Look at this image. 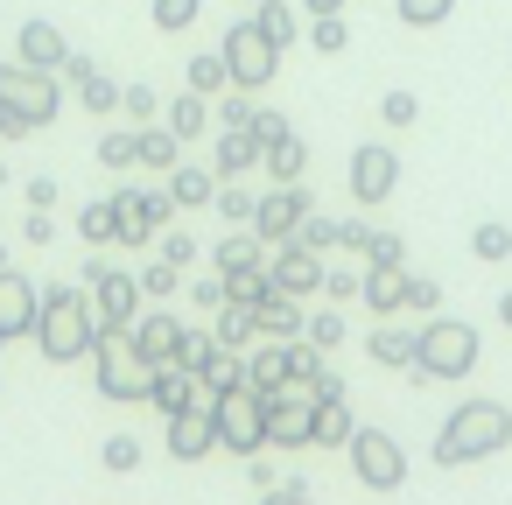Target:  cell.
<instances>
[{"label":"cell","mask_w":512,"mask_h":505,"mask_svg":"<svg viewBox=\"0 0 512 505\" xmlns=\"http://www.w3.org/2000/svg\"><path fill=\"white\" fill-rule=\"evenodd\" d=\"M365 253H372V267H407V239L400 232H365Z\"/></svg>","instance_id":"obj_42"},{"label":"cell","mask_w":512,"mask_h":505,"mask_svg":"<svg viewBox=\"0 0 512 505\" xmlns=\"http://www.w3.org/2000/svg\"><path fill=\"white\" fill-rule=\"evenodd\" d=\"M22 232H29V246H50V239H57V225H50V211H29V225H22Z\"/></svg>","instance_id":"obj_57"},{"label":"cell","mask_w":512,"mask_h":505,"mask_svg":"<svg viewBox=\"0 0 512 505\" xmlns=\"http://www.w3.org/2000/svg\"><path fill=\"white\" fill-rule=\"evenodd\" d=\"M302 386H309V393H316V400H351V393H344V379H337V372H330V365H316V372H309V379H302Z\"/></svg>","instance_id":"obj_49"},{"label":"cell","mask_w":512,"mask_h":505,"mask_svg":"<svg viewBox=\"0 0 512 505\" xmlns=\"http://www.w3.org/2000/svg\"><path fill=\"white\" fill-rule=\"evenodd\" d=\"M148 407H155V414H183V407H197V379H190L183 365H162L155 386H148Z\"/></svg>","instance_id":"obj_22"},{"label":"cell","mask_w":512,"mask_h":505,"mask_svg":"<svg viewBox=\"0 0 512 505\" xmlns=\"http://www.w3.org/2000/svg\"><path fill=\"white\" fill-rule=\"evenodd\" d=\"M246 386H253V393H281V386H295V379H288V351H281V337H274L260 358H246Z\"/></svg>","instance_id":"obj_26"},{"label":"cell","mask_w":512,"mask_h":505,"mask_svg":"<svg viewBox=\"0 0 512 505\" xmlns=\"http://www.w3.org/2000/svg\"><path fill=\"white\" fill-rule=\"evenodd\" d=\"M246 120H253V92L232 85V99H225V127H246Z\"/></svg>","instance_id":"obj_54"},{"label":"cell","mask_w":512,"mask_h":505,"mask_svg":"<svg viewBox=\"0 0 512 505\" xmlns=\"http://www.w3.org/2000/svg\"><path fill=\"white\" fill-rule=\"evenodd\" d=\"M29 204L50 211V204H57V176H36V183H29Z\"/></svg>","instance_id":"obj_58"},{"label":"cell","mask_w":512,"mask_h":505,"mask_svg":"<svg viewBox=\"0 0 512 505\" xmlns=\"http://www.w3.org/2000/svg\"><path fill=\"white\" fill-rule=\"evenodd\" d=\"M295 239H302V246H316V253H330V246H337V225H330V218H316V211H309V218H302V225H295Z\"/></svg>","instance_id":"obj_47"},{"label":"cell","mask_w":512,"mask_h":505,"mask_svg":"<svg viewBox=\"0 0 512 505\" xmlns=\"http://www.w3.org/2000/svg\"><path fill=\"white\" fill-rule=\"evenodd\" d=\"M267 281H274L281 295H323V253L302 246V239H281L274 260H267Z\"/></svg>","instance_id":"obj_12"},{"label":"cell","mask_w":512,"mask_h":505,"mask_svg":"<svg viewBox=\"0 0 512 505\" xmlns=\"http://www.w3.org/2000/svg\"><path fill=\"white\" fill-rule=\"evenodd\" d=\"M302 15H344V0H302Z\"/></svg>","instance_id":"obj_59"},{"label":"cell","mask_w":512,"mask_h":505,"mask_svg":"<svg viewBox=\"0 0 512 505\" xmlns=\"http://www.w3.org/2000/svg\"><path fill=\"white\" fill-rule=\"evenodd\" d=\"M309 43H316L323 57H337V50L351 43V22H344V15H309Z\"/></svg>","instance_id":"obj_37"},{"label":"cell","mask_w":512,"mask_h":505,"mask_svg":"<svg viewBox=\"0 0 512 505\" xmlns=\"http://www.w3.org/2000/svg\"><path fill=\"white\" fill-rule=\"evenodd\" d=\"M190 302H204V309H225V274H211V281H197V288H190Z\"/></svg>","instance_id":"obj_55"},{"label":"cell","mask_w":512,"mask_h":505,"mask_svg":"<svg viewBox=\"0 0 512 505\" xmlns=\"http://www.w3.org/2000/svg\"><path fill=\"white\" fill-rule=\"evenodd\" d=\"M211 260H218V274H239V267H260L267 260V239L246 225V232H232V239H218L211 246Z\"/></svg>","instance_id":"obj_24"},{"label":"cell","mask_w":512,"mask_h":505,"mask_svg":"<svg viewBox=\"0 0 512 505\" xmlns=\"http://www.w3.org/2000/svg\"><path fill=\"white\" fill-rule=\"evenodd\" d=\"M316 211V197L302 190V183H274L260 204H253V232L267 239V246H281V239H295V225Z\"/></svg>","instance_id":"obj_11"},{"label":"cell","mask_w":512,"mask_h":505,"mask_svg":"<svg viewBox=\"0 0 512 505\" xmlns=\"http://www.w3.org/2000/svg\"><path fill=\"white\" fill-rule=\"evenodd\" d=\"M477 372V330L463 316H428L414 330V379H470Z\"/></svg>","instance_id":"obj_4"},{"label":"cell","mask_w":512,"mask_h":505,"mask_svg":"<svg viewBox=\"0 0 512 505\" xmlns=\"http://www.w3.org/2000/svg\"><path fill=\"white\" fill-rule=\"evenodd\" d=\"M141 302H148V295H141L134 274H113V267H106V274L92 281V316H99V330H134Z\"/></svg>","instance_id":"obj_13"},{"label":"cell","mask_w":512,"mask_h":505,"mask_svg":"<svg viewBox=\"0 0 512 505\" xmlns=\"http://www.w3.org/2000/svg\"><path fill=\"white\" fill-rule=\"evenodd\" d=\"M134 344H141V358H155V365H169L176 351H183V323L169 316V309H155V316H134V330H127Z\"/></svg>","instance_id":"obj_17"},{"label":"cell","mask_w":512,"mask_h":505,"mask_svg":"<svg viewBox=\"0 0 512 505\" xmlns=\"http://www.w3.org/2000/svg\"><path fill=\"white\" fill-rule=\"evenodd\" d=\"M260 134L253 127H225L218 134V176H246V169H260Z\"/></svg>","instance_id":"obj_21"},{"label":"cell","mask_w":512,"mask_h":505,"mask_svg":"<svg viewBox=\"0 0 512 505\" xmlns=\"http://www.w3.org/2000/svg\"><path fill=\"white\" fill-rule=\"evenodd\" d=\"M155 253H162V260H176V267H190V260H197V239H190V232H169Z\"/></svg>","instance_id":"obj_51"},{"label":"cell","mask_w":512,"mask_h":505,"mask_svg":"<svg viewBox=\"0 0 512 505\" xmlns=\"http://www.w3.org/2000/svg\"><path fill=\"white\" fill-rule=\"evenodd\" d=\"M393 190H400V155H393L386 141H365V148L351 155V197H358L365 211H379Z\"/></svg>","instance_id":"obj_10"},{"label":"cell","mask_w":512,"mask_h":505,"mask_svg":"<svg viewBox=\"0 0 512 505\" xmlns=\"http://www.w3.org/2000/svg\"><path fill=\"white\" fill-rule=\"evenodd\" d=\"M267 295H274L267 260H260V267H239V274H225V302H246V309H253V302H267Z\"/></svg>","instance_id":"obj_31"},{"label":"cell","mask_w":512,"mask_h":505,"mask_svg":"<svg viewBox=\"0 0 512 505\" xmlns=\"http://www.w3.org/2000/svg\"><path fill=\"white\" fill-rule=\"evenodd\" d=\"M218 57H225V71H232L239 92H260V85L281 78V57H288V50H281V43L260 29V15H253V22H232V29H225V50H218Z\"/></svg>","instance_id":"obj_7"},{"label":"cell","mask_w":512,"mask_h":505,"mask_svg":"<svg viewBox=\"0 0 512 505\" xmlns=\"http://www.w3.org/2000/svg\"><path fill=\"white\" fill-rule=\"evenodd\" d=\"M323 295L351 302V295H358V274H344V267H323Z\"/></svg>","instance_id":"obj_52"},{"label":"cell","mask_w":512,"mask_h":505,"mask_svg":"<svg viewBox=\"0 0 512 505\" xmlns=\"http://www.w3.org/2000/svg\"><path fill=\"white\" fill-rule=\"evenodd\" d=\"M204 127H211V99L183 85V92L169 99V134H176V141H190V134H204Z\"/></svg>","instance_id":"obj_25"},{"label":"cell","mask_w":512,"mask_h":505,"mask_svg":"<svg viewBox=\"0 0 512 505\" xmlns=\"http://www.w3.org/2000/svg\"><path fill=\"white\" fill-rule=\"evenodd\" d=\"M0 274H8V260H0Z\"/></svg>","instance_id":"obj_61"},{"label":"cell","mask_w":512,"mask_h":505,"mask_svg":"<svg viewBox=\"0 0 512 505\" xmlns=\"http://www.w3.org/2000/svg\"><path fill=\"white\" fill-rule=\"evenodd\" d=\"M78 99H85V106H92V113H99V120H106V113H113V106H120V85H113V78H106V71H92V78H78Z\"/></svg>","instance_id":"obj_40"},{"label":"cell","mask_w":512,"mask_h":505,"mask_svg":"<svg viewBox=\"0 0 512 505\" xmlns=\"http://www.w3.org/2000/svg\"><path fill=\"white\" fill-rule=\"evenodd\" d=\"M141 162H148V169H176V162H183V141H176L169 127H141Z\"/></svg>","instance_id":"obj_33"},{"label":"cell","mask_w":512,"mask_h":505,"mask_svg":"<svg viewBox=\"0 0 512 505\" xmlns=\"http://www.w3.org/2000/svg\"><path fill=\"white\" fill-rule=\"evenodd\" d=\"M155 358H141V344L127 337V330H99V344H92V386L106 393V400H148V386H155Z\"/></svg>","instance_id":"obj_5"},{"label":"cell","mask_w":512,"mask_h":505,"mask_svg":"<svg viewBox=\"0 0 512 505\" xmlns=\"http://www.w3.org/2000/svg\"><path fill=\"white\" fill-rule=\"evenodd\" d=\"M253 15H260V29H267V36H274L281 50H288V43L302 36V22H295V8H288V0H260Z\"/></svg>","instance_id":"obj_34"},{"label":"cell","mask_w":512,"mask_h":505,"mask_svg":"<svg viewBox=\"0 0 512 505\" xmlns=\"http://www.w3.org/2000/svg\"><path fill=\"white\" fill-rule=\"evenodd\" d=\"M267 442H281V449H316V393H295V386L267 393Z\"/></svg>","instance_id":"obj_9"},{"label":"cell","mask_w":512,"mask_h":505,"mask_svg":"<svg viewBox=\"0 0 512 505\" xmlns=\"http://www.w3.org/2000/svg\"><path fill=\"white\" fill-rule=\"evenodd\" d=\"M372 358L386 372H414V337L407 330H372Z\"/></svg>","instance_id":"obj_32"},{"label":"cell","mask_w":512,"mask_h":505,"mask_svg":"<svg viewBox=\"0 0 512 505\" xmlns=\"http://www.w3.org/2000/svg\"><path fill=\"white\" fill-rule=\"evenodd\" d=\"M169 197H176L183 211H197V204H211V197H218V176H211V169H183V162H176V169H169Z\"/></svg>","instance_id":"obj_28"},{"label":"cell","mask_w":512,"mask_h":505,"mask_svg":"<svg viewBox=\"0 0 512 505\" xmlns=\"http://www.w3.org/2000/svg\"><path fill=\"white\" fill-rule=\"evenodd\" d=\"M134 281H141V295H148V302H169V295L183 288V267H176V260H155V267H148V274H134Z\"/></svg>","instance_id":"obj_39"},{"label":"cell","mask_w":512,"mask_h":505,"mask_svg":"<svg viewBox=\"0 0 512 505\" xmlns=\"http://www.w3.org/2000/svg\"><path fill=\"white\" fill-rule=\"evenodd\" d=\"M36 344H43V358L50 365H78V358H92V344H99V316H92V288L78 281H57V288H43L36 295Z\"/></svg>","instance_id":"obj_1"},{"label":"cell","mask_w":512,"mask_h":505,"mask_svg":"<svg viewBox=\"0 0 512 505\" xmlns=\"http://www.w3.org/2000/svg\"><path fill=\"white\" fill-rule=\"evenodd\" d=\"M435 302H442V288H435V281H414V274H407V309H421V316H428Z\"/></svg>","instance_id":"obj_53"},{"label":"cell","mask_w":512,"mask_h":505,"mask_svg":"<svg viewBox=\"0 0 512 505\" xmlns=\"http://www.w3.org/2000/svg\"><path fill=\"white\" fill-rule=\"evenodd\" d=\"M155 106H162V99H155L148 85H120V113H134V120H155Z\"/></svg>","instance_id":"obj_48"},{"label":"cell","mask_w":512,"mask_h":505,"mask_svg":"<svg viewBox=\"0 0 512 505\" xmlns=\"http://www.w3.org/2000/svg\"><path fill=\"white\" fill-rule=\"evenodd\" d=\"M260 505H316V498H309V484H302V477H288V484L260 491Z\"/></svg>","instance_id":"obj_50"},{"label":"cell","mask_w":512,"mask_h":505,"mask_svg":"<svg viewBox=\"0 0 512 505\" xmlns=\"http://www.w3.org/2000/svg\"><path fill=\"white\" fill-rule=\"evenodd\" d=\"M358 295H365V309H372V316L407 309V267H372V274L358 281Z\"/></svg>","instance_id":"obj_20"},{"label":"cell","mask_w":512,"mask_h":505,"mask_svg":"<svg viewBox=\"0 0 512 505\" xmlns=\"http://www.w3.org/2000/svg\"><path fill=\"white\" fill-rule=\"evenodd\" d=\"M505 442H512V414H505V400H463V407L442 421V435H435V463H442V470H463V463L498 456Z\"/></svg>","instance_id":"obj_3"},{"label":"cell","mask_w":512,"mask_h":505,"mask_svg":"<svg viewBox=\"0 0 512 505\" xmlns=\"http://www.w3.org/2000/svg\"><path fill=\"white\" fill-rule=\"evenodd\" d=\"M246 127H253V134H260V148H267V141H274V134H288V120H281V113H253V120H246Z\"/></svg>","instance_id":"obj_56"},{"label":"cell","mask_w":512,"mask_h":505,"mask_svg":"<svg viewBox=\"0 0 512 505\" xmlns=\"http://www.w3.org/2000/svg\"><path fill=\"white\" fill-rule=\"evenodd\" d=\"M106 470H113V477L141 470V435H106Z\"/></svg>","instance_id":"obj_43"},{"label":"cell","mask_w":512,"mask_h":505,"mask_svg":"<svg viewBox=\"0 0 512 505\" xmlns=\"http://www.w3.org/2000/svg\"><path fill=\"white\" fill-rule=\"evenodd\" d=\"M218 449V428H211V407L197 400V407H183V414H169V456L176 463H204Z\"/></svg>","instance_id":"obj_14"},{"label":"cell","mask_w":512,"mask_h":505,"mask_svg":"<svg viewBox=\"0 0 512 505\" xmlns=\"http://www.w3.org/2000/svg\"><path fill=\"white\" fill-rule=\"evenodd\" d=\"M64 113V85L57 71H36V64H0V141H22V134H43L50 120Z\"/></svg>","instance_id":"obj_2"},{"label":"cell","mask_w":512,"mask_h":505,"mask_svg":"<svg viewBox=\"0 0 512 505\" xmlns=\"http://www.w3.org/2000/svg\"><path fill=\"white\" fill-rule=\"evenodd\" d=\"M211 204H218V211H225L232 225H253V204H260V197H253V190H218Z\"/></svg>","instance_id":"obj_46"},{"label":"cell","mask_w":512,"mask_h":505,"mask_svg":"<svg viewBox=\"0 0 512 505\" xmlns=\"http://www.w3.org/2000/svg\"><path fill=\"white\" fill-rule=\"evenodd\" d=\"M197 15H204V0H155V29H162V36L197 29Z\"/></svg>","instance_id":"obj_36"},{"label":"cell","mask_w":512,"mask_h":505,"mask_svg":"<svg viewBox=\"0 0 512 505\" xmlns=\"http://www.w3.org/2000/svg\"><path fill=\"white\" fill-rule=\"evenodd\" d=\"M498 323H505V330H512V295H498Z\"/></svg>","instance_id":"obj_60"},{"label":"cell","mask_w":512,"mask_h":505,"mask_svg":"<svg viewBox=\"0 0 512 505\" xmlns=\"http://www.w3.org/2000/svg\"><path fill=\"white\" fill-rule=\"evenodd\" d=\"M99 162H106V169L141 162V134H106V141H99Z\"/></svg>","instance_id":"obj_45"},{"label":"cell","mask_w":512,"mask_h":505,"mask_svg":"<svg viewBox=\"0 0 512 505\" xmlns=\"http://www.w3.org/2000/svg\"><path fill=\"white\" fill-rule=\"evenodd\" d=\"M36 295H43V288H29L15 267L0 274V344H15V337H36Z\"/></svg>","instance_id":"obj_15"},{"label":"cell","mask_w":512,"mask_h":505,"mask_svg":"<svg viewBox=\"0 0 512 505\" xmlns=\"http://www.w3.org/2000/svg\"><path fill=\"white\" fill-rule=\"evenodd\" d=\"M183 85H190V92H204V99H225V92H232V71H225V57L211 50V57H190Z\"/></svg>","instance_id":"obj_29"},{"label":"cell","mask_w":512,"mask_h":505,"mask_svg":"<svg viewBox=\"0 0 512 505\" xmlns=\"http://www.w3.org/2000/svg\"><path fill=\"white\" fill-rule=\"evenodd\" d=\"M127 225H134V211L113 197V204H85V218H78V232L92 239V246H106V239H127Z\"/></svg>","instance_id":"obj_23"},{"label":"cell","mask_w":512,"mask_h":505,"mask_svg":"<svg viewBox=\"0 0 512 505\" xmlns=\"http://www.w3.org/2000/svg\"><path fill=\"white\" fill-rule=\"evenodd\" d=\"M393 8H400L407 29H442V22L456 15V0H393Z\"/></svg>","instance_id":"obj_35"},{"label":"cell","mask_w":512,"mask_h":505,"mask_svg":"<svg viewBox=\"0 0 512 505\" xmlns=\"http://www.w3.org/2000/svg\"><path fill=\"white\" fill-rule=\"evenodd\" d=\"M204 407H211L218 449H232V456H260V449H267V393H253V386L239 379V386L204 393Z\"/></svg>","instance_id":"obj_6"},{"label":"cell","mask_w":512,"mask_h":505,"mask_svg":"<svg viewBox=\"0 0 512 505\" xmlns=\"http://www.w3.org/2000/svg\"><path fill=\"white\" fill-rule=\"evenodd\" d=\"M22 64H36V71H64V57H71V36L57 29V22H22V50H15Z\"/></svg>","instance_id":"obj_16"},{"label":"cell","mask_w":512,"mask_h":505,"mask_svg":"<svg viewBox=\"0 0 512 505\" xmlns=\"http://www.w3.org/2000/svg\"><path fill=\"white\" fill-rule=\"evenodd\" d=\"M344 456H351V470H358L365 491H400V484H407V449H400L386 428H358V435L344 442Z\"/></svg>","instance_id":"obj_8"},{"label":"cell","mask_w":512,"mask_h":505,"mask_svg":"<svg viewBox=\"0 0 512 505\" xmlns=\"http://www.w3.org/2000/svg\"><path fill=\"white\" fill-rule=\"evenodd\" d=\"M351 435H358L351 400H316V449H344Z\"/></svg>","instance_id":"obj_27"},{"label":"cell","mask_w":512,"mask_h":505,"mask_svg":"<svg viewBox=\"0 0 512 505\" xmlns=\"http://www.w3.org/2000/svg\"><path fill=\"white\" fill-rule=\"evenodd\" d=\"M470 253H477V260H512V232H505L498 218H484V225L470 232Z\"/></svg>","instance_id":"obj_38"},{"label":"cell","mask_w":512,"mask_h":505,"mask_svg":"<svg viewBox=\"0 0 512 505\" xmlns=\"http://www.w3.org/2000/svg\"><path fill=\"white\" fill-rule=\"evenodd\" d=\"M260 169L274 176V183H302V169H309V141L288 127V134H274L267 141V155H260Z\"/></svg>","instance_id":"obj_19"},{"label":"cell","mask_w":512,"mask_h":505,"mask_svg":"<svg viewBox=\"0 0 512 505\" xmlns=\"http://www.w3.org/2000/svg\"><path fill=\"white\" fill-rule=\"evenodd\" d=\"M379 120H386V127H414V120H421V99H414V92H386V99H379Z\"/></svg>","instance_id":"obj_44"},{"label":"cell","mask_w":512,"mask_h":505,"mask_svg":"<svg viewBox=\"0 0 512 505\" xmlns=\"http://www.w3.org/2000/svg\"><path fill=\"white\" fill-rule=\"evenodd\" d=\"M302 337H309L316 351H337V344H344V316H337V309H316V316L302 323Z\"/></svg>","instance_id":"obj_41"},{"label":"cell","mask_w":512,"mask_h":505,"mask_svg":"<svg viewBox=\"0 0 512 505\" xmlns=\"http://www.w3.org/2000/svg\"><path fill=\"white\" fill-rule=\"evenodd\" d=\"M211 337H218L225 351L253 344V337H260V330H253V309H246V302H225V309H218V323H211Z\"/></svg>","instance_id":"obj_30"},{"label":"cell","mask_w":512,"mask_h":505,"mask_svg":"<svg viewBox=\"0 0 512 505\" xmlns=\"http://www.w3.org/2000/svg\"><path fill=\"white\" fill-rule=\"evenodd\" d=\"M302 323H309V316H302V295H281V288H274L267 302H253V330H260V337H302Z\"/></svg>","instance_id":"obj_18"}]
</instances>
